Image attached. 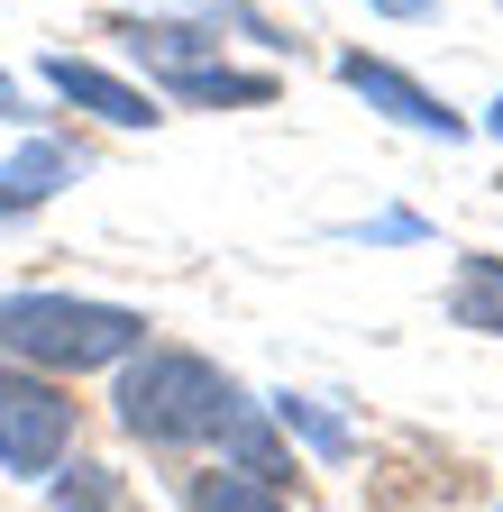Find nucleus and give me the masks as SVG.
<instances>
[{
	"label": "nucleus",
	"mask_w": 503,
	"mask_h": 512,
	"mask_svg": "<svg viewBox=\"0 0 503 512\" xmlns=\"http://www.w3.org/2000/svg\"><path fill=\"white\" fill-rule=\"evenodd\" d=\"M339 83H348L357 101H375L385 119H403V128H421V138H439V147L467 138V119H458L449 101H430L412 74H394V64H375V55H339Z\"/></svg>",
	"instance_id": "nucleus-4"
},
{
	"label": "nucleus",
	"mask_w": 503,
	"mask_h": 512,
	"mask_svg": "<svg viewBox=\"0 0 503 512\" xmlns=\"http://www.w3.org/2000/svg\"><path fill=\"white\" fill-rule=\"evenodd\" d=\"M193 512H284V503H275L266 476L238 467V476H202V485H193Z\"/></svg>",
	"instance_id": "nucleus-9"
},
{
	"label": "nucleus",
	"mask_w": 503,
	"mask_h": 512,
	"mask_svg": "<svg viewBox=\"0 0 503 512\" xmlns=\"http://www.w3.org/2000/svg\"><path fill=\"white\" fill-rule=\"evenodd\" d=\"M174 92L183 101H266V74H229V64H174Z\"/></svg>",
	"instance_id": "nucleus-8"
},
{
	"label": "nucleus",
	"mask_w": 503,
	"mask_h": 512,
	"mask_svg": "<svg viewBox=\"0 0 503 512\" xmlns=\"http://www.w3.org/2000/svg\"><path fill=\"white\" fill-rule=\"evenodd\" d=\"M55 183H74V147H55V138H28L10 165H0V220H19V211L55 202Z\"/></svg>",
	"instance_id": "nucleus-6"
},
{
	"label": "nucleus",
	"mask_w": 503,
	"mask_h": 512,
	"mask_svg": "<svg viewBox=\"0 0 503 512\" xmlns=\"http://www.w3.org/2000/svg\"><path fill=\"white\" fill-rule=\"evenodd\" d=\"M0 348L28 357V366H119L147 348V320L119 311V302H74V293H10L0 302Z\"/></svg>",
	"instance_id": "nucleus-2"
},
{
	"label": "nucleus",
	"mask_w": 503,
	"mask_h": 512,
	"mask_svg": "<svg viewBox=\"0 0 503 512\" xmlns=\"http://www.w3.org/2000/svg\"><path fill=\"white\" fill-rule=\"evenodd\" d=\"M385 19H430V0H375Z\"/></svg>",
	"instance_id": "nucleus-12"
},
{
	"label": "nucleus",
	"mask_w": 503,
	"mask_h": 512,
	"mask_svg": "<svg viewBox=\"0 0 503 512\" xmlns=\"http://www.w3.org/2000/svg\"><path fill=\"white\" fill-rule=\"evenodd\" d=\"M449 311H458V330L503 339V256H467V266H458V293H449Z\"/></svg>",
	"instance_id": "nucleus-7"
},
{
	"label": "nucleus",
	"mask_w": 503,
	"mask_h": 512,
	"mask_svg": "<svg viewBox=\"0 0 503 512\" xmlns=\"http://www.w3.org/2000/svg\"><path fill=\"white\" fill-rule=\"evenodd\" d=\"M46 83L65 92V101H83V110H101L110 128H147V119H156L147 92H129L119 74H101V64H74V55H46Z\"/></svg>",
	"instance_id": "nucleus-5"
},
{
	"label": "nucleus",
	"mask_w": 503,
	"mask_h": 512,
	"mask_svg": "<svg viewBox=\"0 0 503 512\" xmlns=\"http://www.w3.org/2000/svg\"><path fill=\"white\" fill-rule=\"evenodd\" d=\"M55 512H110V467H74V485H55Z\"/></svg>",
	"instance_id": "nucleus-11"
},
{
	"label": "nucleus",
	"mask_w": 503,
	"mask_h": 512,
	"mask_svg": "<svg viewBox=\"0 0 503 512\" xmlns=\"http://www.w3.org/2000/svg\"><path fill=\"white\" fill-rule=\"evenodd\" d=\"M494 138H503V101H494Z\"/></svg>",
	"instance_id": "nucleus-14"
},
{
	"label": "nucleus",
	"mask_w": 503,
	"mask_h": 512,
	"mask_svg": "<svg viewBox=\"0 0 503 512\" xmlns=\"http://www.w3.org/2000/svg\"><path fill=\"white\" fill-rule=\"evenodd\" d=\"M119 421L147 448H193V439H229V421L247 412V394L193 348H147V357H119Z\"/></svg>",
	"instance_id": "nucleus-1"
},
{
	"label": "nucleus",
	"mask_w": 503,
	"mask_h": 512,
	"mask_svg": "<svg viewBox=\"0 0 503 512\" xmlns=\"http://www.w3.org/2000/svg\"><path fill=\"white\" fill-rule=\"evenodd\" d=\"M0 119H19V83L10 74H0Z\"/></svg>",
	"instance_id": "nucleus-13"
},
{
	"label": "nucleus",
	"mask_w": 503,
	"mask_h": 512,
	"mask_svg": "<svg viewBox=\"0 0 503 512\" xmlns=\"http://www.w3.org/2000/svg\"><path fill=\"white\" fill-rule=\"evenodd\" d=\"M74 448V403L46 375H10L0 366V467L10 476H55Z\"/></svg>",
	"instance_id": "nucleus-3"
},
{
	"label": "nucleus",
	"mask_w": 503,
	"mask_h": 512,
	"mask_svg": "<svg viewBox=\"0 0 503 512\" xmlns=\"http://www.w3.org/2000/svg\"><path fill=\"white\" fill-rule=\"evenodd\" d=\"M275 421H284V430H302L311 448H321V458H348V430H339L321 403H311V394H275Z\"/></svg>",
	"instance_id": "nucleus-10"
}]
</instances>
